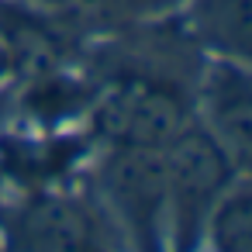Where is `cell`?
<instances>
[{
  "instance_id": "1",
  "label": "cell",
  "mask_w": 252,
  "mask_h": 252,
  "mask_svg": "<svg viewBox=\"0 0 252 252\" xmlns=\"http://www.w3.org/2000/svg\"><path fill=\"white\" fill-rule=\"evenodd\" d=\"M162 166H166V231L176 252H193L211 207L235 180V162L228 149L204 125H187L162 149Z\"/></svg>"
},
{
  "instance_id": "2",
  "label": "cell",
  "mask_w": 252,
  "mask_h": 252,
  "mask_svg": "<svg viewBox=\"0 0 252 252\" xmlns=\"http://www.w3.org/2000/svg\"><path fill=\"white\" fill-rule=\"evenodd\" d=\"M187 97L169 80H121L97 107L94 131L114 145L166 149L190 121Z\"/></svg>"
},
{
  "instance_id": "3",
  "label": "cell",
  "mask_w": 252,
  "mask_h": 252,
  "mask_svg": "<svg viewBox=\"0 0 252 252\" xmlns=\"http://www.w3.org/2000/svg\"><path fill=\"white\" fill-rule=\"evenodd\" d=\"M100 190L138 249L159 252L166 242V166L162 149L114 145L100 162Z\"/></svg>"
},
{
  "instance_id": "4",
  "label": "cell",
  "mask_w": 252,
  "mask_h": 252,
  "mask_svg": "<svg viewBox=\"0 0 252 252\" xmlns=\"http://www.w3.org/2000/svg\"><path fill=\"white\" fill-rule=\"evenodd\" d=\"M14 252H111L94 211L69 193L32 197L11 224Z\"/></svg>"
},
{
  "instance_id": "5",
  "label": "cell",
  "mask_w": 252,
  "mask_h": 252,
  "mask_svg": "<svg viewBox=\"0 0 252 252\" xmlns=\"http://www.w3.org/2000/svg\"><path fill=\"white\" fill-rule=\"evenodd\" d=\"M207 131L228 149L235 169H249L252 159V83L242 63L218 59L204 83Z\"/></svg>"
},
{
  "instance_id": "6",
  "label": "cell",
  "mask_w": 252,
  "mask_h": 252,
  "mask_svg": "<svg viewBox=\"0 0 252 252\" xmlns=\"http://www.w3.org/2000/svg\"><path fill=\"white\" fill-rule=\"evenodd\" d=\"M214 252H252V193L249 187H228L207 214Z\"/></svg>"
},
{
  "instance_id": "7",
  "label": "cell",
  "mask_w": 252,
  "mask_h": 252,
  "mask_svg": "<svg viewBox=\"0 0 252 252\" xmlns=\"http://www.w3.org/2000/svg\"><path fill=\"white\" fill-rule=\"evenodd\" d=\"M200 14L211 38L235 56H245L249 35V0H200Z\"/></svg>"
},
{
  "instance_id": "8",
  "label": "cell",
  "mask_w": 252,
  "mask_h": 252,
  "mask_svg": "<svg viewBox=\"0 0 252 252\" xmlns=\"http://www.w3.org/2000/svg\"><path fill=\"white\" fill-rule=\"evenodd\" d=\"M63 4L83 14H125V11H135L142 0H63Z\"/></svg>"
},
{
  "instance_id": "9",
  "label": "cell",
  "mask_w": 252,
  "mask_h": 252,
  "mask_svg": "<svg viewBox=\"0 0 252 252\" xmlns=\"http://www.w3.org/2000/svg\"><path fill=\"white\" fill-rule=\"evenodd\" d=\"M4 63H7V52H4V49H0V69H4Z\"/></svg>"
}]
</instances>
